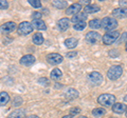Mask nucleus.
<instances>
[{
  "instance_id": "obj_1",
  "label": "nucleus",
  "mask_w": 127,
  "mask_h": 118,
  "mask_svg": "<svg viewBox=\"0 0 127 118\" xmlns=\"http://www.w3.org/2000/svg\"><path fill=\"white\" fill-rule=\"evenodd\" d=\"M118 26L117 19L111 18V17H105L101 20V27H103L105 31H112Z\"/></svg>"
},
{
  "instance_id": "obj_2",
  "label": "nucleus",
  "mask_w": 127,
  "mask_h": 118,
  "mask_svg": "<svg viewBox=\"0 0 127 118\" xmlns=\"http://www.w3.org/2000/svg\"><path fill=\"white\" fill-rule=\"evenodd\" d=\"M97 102L104 107H110L116 102V97L112 94H102L97 97Z\"/></svg>"
},
{
  "instance_id": "obj_3",
  "label": "nucleus",
  "mask_w": 127,
  "mask_h": 118,
  "mask_svg": "<svg viewBox=\"0 0 127 118\" xmlns=\"http://www.w3.org/2000/svg\"><path fill=\"white\" fill-rule=\"evenodd\" d=\"M123 74V68L121 65H112L107 72V77L110 80H117L119 79Z\"/></svg>"
},
{
  "instance_id": "obj_4",
  "label": "nucleus",
  "mask_w": 127,
  "mask_h": 118,
  "mask_svg": "<svg viewBox=\"0 0 127 118\" xmlns=\"http://www.w3.org/2000/svg\"><path fill=\"white\" fill-rule=\"evenodd\" d=\"M119 36H120V33L118 31H110V32H107L102 39L105 44H112L118 40Z\"/></svg>"
},
{
  "instance_id": "obj_5",
  "label": "nucleus",
  "mask_w": 127,
  "mask_h": 118,
  "mask_svg": "<svg viewBox=\"0 0 127 118\" xmlns=\"http://www.w3.org/2000/svg\"><path fill=\"white\" fill-rule=\"evenodd\" d=\"M63 60H64V57L58 53H51V54L47 55V61L52 65H56V64L62 63Z\"/></svg>"
},
{
  "instance_id": "obj_6",
  "label": "nucleus",
  "mask_w": 127,
  "mask_h": 118,
  "mask_svg": "<svg viewBox=\"0 0 127 118\" xmlns=\"http://www.w3.org/2000/svg\"><path fill=\"white\" fill-rule=\"evenodd\" d=\"M32 32H33V26H32V24L30 22L23 21L18 25V33L20 35L26 36V35H29Z\"/></svg>"
},
{
  "instance_id": "obj_7",
  "label": "nucleus",
  "mask_w": 127,
  "mask_h": 118,
  "mask_svg": "<svg viewBox=\"0 0 127 118\" xmlns=\"http://www.w3.org/2000/svg\"><path fill=\"white\" fill-rule=\"evenodd\" d=\"M88 80L93 85H100L103 82V76L98 72H91L88 75Z\"/></svg>"
},
{
  "instance_id": "obj_8",
  "label": "nucleus",
  "mask_w": 127,
  "mask_h": 118,
  "mask_svg": "<svg viewBox=\"0 0 127 118\" xmlns=\"http://www.w3.org/2000/svg\"><path fill=\"white\" fill-rule=\"evenodd\" d=\"M17 29V25L14 21H9V22H5L0 26V32L2 34H9V33H12Z\"/></svg>"
},
{
  "instance_id": "obj_9",
  "label": "nucleus",
  "mask_w": 127,
  "mask_h": 118,
  "mask_svg": "<svg viewBox=\"0 0 127 118\" xmlns=\"http://www.w3.org/2000/svg\"><path fill=\"white\" fill-rule=\"evenodd\" d=\"M35 60H36V58H35L33 55H31V54H29V55H25V56H22L21 58H20V64L21 65H25V66H30V65H32L35 62Z\"/></svg>"
},
{
  "instance_id": "obj_10",
  "label": "nucleus",
  "mask_w": 127,
  "mask_h": 118,
  "mask_svg": "<svg viewBox=\"0 0 127 118\" xmlns=\"http://www.w3.org/2000/svg\"><path fill=\"white\" fill-rule=\"evenodd\" d=\"M101 38H102L101 35L97 32H93V31L92 32H88L86 34V40L89 43H96Z\"/></svg>"
},
{
  "instance_id": "obj_11",
  "label": "nucleus",
  "mask_w": 127,
  "mask_h": 118,
  "mask_svg": "<svg viewBox=\"0 0 127 118\" xmlns=\"http://www.w3.org/2000/svg\"><path fill=\"white\" fill-rule=\"evenodd\" d=\"M112 15L116 18H120V19H124L127 17V7H118L112 11Z\"/></svg>"
},
{
  "instance_id": "obj_12",
  "label": "nucleus",
  "mask_w": 127,
  "mask_h": 118,
  "mask_svg": "<svg viewBox=\"0 0 127 118\" xmlns=\"http://www.w3.org/2000/svg\"><path fill=\"white\" fill-rule=\"evenodd\" d=\"M31 24H32V26H33V29H36L38 31L47 30V24L45 23V21L41 20V19H33Z\"/></svg>"
},
{
  "instance_id": "obj_13",
  "label": "nucleus",
  "mask_w": 127,
  "mask_h": 118,
  "mask_svg": "<svg viewBox=\"0 0 127 118\" xmlns=\"http://www.w3.org/2000/svg\"><path fill=\"white\" fill-rule=\"evenodd\" d=\"M81 10H82V4H79V3H73L72 5H70L68 7V10L66 11V14L74 16V15H76L77 13H79Z\"/></svg>"
},
{
  "instance_id": "obj_14",
  "label": "nucleus",
  "mask_w": 127,
  "mask_h": 118,
  "mask_svg": "<svg viewBox=\"0 0 127 118\" xmlns=\"http://www.w3.org/2000/svg\"><path fill=\"white\" fill-rule=\"evenodd\" d=\"M127 107L125 103H121V102H117L112 105V111L114 113H118V114H123L124 112H126Z\"/></svg>"
},
{
  "instance_id": "obj_15",
  "label": "nucleus",
  "mask_w": 127,
  "mask_h": 118,
  "mask_svg": "<svg viewBox=\"0 0 127 118\" xmlns=\"http://www.w3.org/2000/svg\"><path fill=\"white\" fill-rule=\"evenodd\" d=\"M26 111L25 110H21V109H18V110H15V111L11 112L9 115H7L6 118H26Z\"/></svg>"
},
{
  "instance_id": "obj_16",
  "label": "nucleus",
  "mask_w": 127,
  "mask_h": 118,
  "mask_svg": "<svg viewBox=\"0 0 127 118\" xmlns=\"http://www.w3.org/2000/svg\"><path fill=\"white\" fill-rule=\"evenodd\" d=\"M57 26L61 31H66L70 26V20L68 18H62L57 22Z\"/></svg>"
},
{
  "instance_id": "obj_17",
  "label": "nucleus",
  "mask_w": 127,
  "mask_h": 118,
  "mask_svg": "<svg viewBox=\"0 0 127 118\" xmlns=\"http://www.w3.org/2000/svg\"><path fill=\"white\" fill-rule=\"evenodd\" d=\"M87 19V14L86 13H83V12H79V13H77L76 15H74V16H72V18H71V21L76 23V22H79V21H85Z\"/></svg>"
},
{
  "instance_id": "obj_18",
  "label": "nucleus",
  "mask_w": 127,
  "mask_h": 118,
  "mask_svg": "<svg viewBox=\"0 0 127 118\" xmlns=\"http://www.w3.org/2000/svg\"><path fill=\"white\" fill-rule=\"evenodd\" d=\"M77 39L74 38V37H70V38H67L65 40V45L67 46L68 49H74L75 46L77 45Z\"/></svg>"
},
{
  "instance_id": "obj_19",
  "label": "nucleus",
  "mask_w": 127,
  "mask_h": 118,
  "mask_svg": "<svg viewBox=\"0 0 127 118\" xmlns=\"http://www.w3.org/2000/svg\"><path fill=\"white\" fill-rule=\"evenodd\" d=\"M32 40H33V42L36 45H40V44H42V43H43L45 39H43L42 34H40V33H35L33 35V39H32Z\"/></svg>"
},
{
  "instance_id": "obj_20",
  "label": "nucleus",
  "mask_w": 127,
  "mask_h": 118,
  "mask_svg": "<svg viewBox=\"0 0 127 118\" xmlns=\"http://www.w3.org/2000/svg\"><path fill=\"white\" fill-rule=\"evenodd\" d=\"M100 11V6H97L96 4H88L85 6V13L86 14H92V13H96Z\"/></svg>"
},
{
  "instance_id": "obj_21",
  "label": "nucleus",
  "mask_w": 127,
  "mask_h": 118,
  "mask_svg": "<svg viewBox=\"0 0 127 118\" xmlns=\"http://www.w3.org/2000/svg\"><path fill=\"white\" fill-rule=\"evenodd\" d=\"M65 96L68 98V99H74V98L78 97V92L75 89H69L68 91L65 93Z\"/></svg>"
},
{
  "instance_id": "obj_22",
  "label": "nucleus",
  "mask_w": 127,
  "mask_h": 118,
  "mask_svg": "<svg viewBox=\"0 0 127 118\" xmlns=\"http://www.w3.org/2000/svg\"><path fill=\"white\" fill-rule=\"evenodd\" d=\"M10 101V95L6 92H1L0 93V105H5L7 102Z\"/></svg>"
},
{
  "instance_id": "obj_23",
  "label": "nucleus",
  "mask_w": 127,
  "mask_h": 118,
  "mask_svg": "<svg viewBox=\"0 0 127 118\" xmlns=\"http://www.w3.org/2000/svg\"><path fill=\"white\" fill-rule=\"evenodd\" d=\"M63 76V72L59 69H54L52 72H51L50 74V77L52 78L53 80H58V79H61V77Z\"/></svg>"
},
{
  "instance_id": "obj_24",
  "label": "nucleus",
  "mask_w": 127,
  "mask_h": 118,
  "mask_svg": "<svg viewBox=\"0 0 127 118\" xmlns=\"http://www.w3.org/2000/svg\"><path fill=\"white\" fill-rule=\"evenodd\" d=\"M89 27L91 29H100L101 27V20L100 19H93V20H90L89 21Z\"/></svg>"
},
{
  "instance_id": "obj_25",
  "label": "nucleus",
  "mask_w": 127,
  "mask_h": 118,
  "mask_svg": "<svg viewBox=\"0 0 127 118\" xmlns=\"http://www.w3.org/2000/svg\"><path fill=\"white\" fill-rule=\"evenodd\" d=\"M87 26L86 22L85 21H79V22H76L73 24V29L76 30V31H83L85 30V27Z\"/></svg>"
},
{
  "instance_id": "obj_26",
  "label": "nucleus",
  "mask_w": 127,
  "mask_h": 118,
  "mask_svg": "<svg viewBox=\"0 0 127 118\" xmlns=\"http://www.w3.org/2000/svg\"><path fill=\"white\" fill-rule=\"evenodd\" d=\"M105 113H106L105 109H103V108H97V109H94L93 111H92V115H93L94 117H101V116L104 115Z\"/></svg>"
},
{
  "instance_id": "obj_27",
  "label": "nucleus",
  "mask_w": 127,
  "mask_h": 118,
  "mask_svg": "<svg viewBox=\"0 0 127 118\" xmlns=\"http://www.w3.org/2000/svg\"><path fill=\"white\" fill-rule=\"evenodd\" d=\"M53 5L57 9H65L67 6V1H63V0H57V1H53Z\"/></svg>"
},
{
  "instance_id": "obj_28",
  "label": "nucleus",
  "mask_w": 127,
  "mask_h": 118,
  "mask_svg": "<svg viewBox=\"0 0 127 118\" xmlns=\"http://www.w3.org/2000/svg\"><path fill=\"white\" fill-rule=\"evenodd\" d=\"M29 3L33 7H35V9H39V7H41V2L39 1V0H29Z\"/></svg>"
},
{
  "instance_id": "obj_29",
  "label": "nucleus",
  "mask_w": 127,
  "mask_h": 118,
  "mask_svg": "<svg viewBox=\"0 0 127 118\" xmlns=\"http://www.w3.org/2000/svg\"><path fill=\"white\" fill-rule=\"evenodd\" d=\"M38 83L43 85V86H46V85H49L50 84V81H49V79H48L47 77H40L38 79Z\"/></svg>"
},
{
  "instance_id": "obj_30",
  "label": "nucleus",
  "mask_w": 127,
  "mask_h": 118,
  "mask_svg": "<svg viewBox=\"0 0 127 118\" xmlns=\"http://www.w3.org/2000/svg\"><path fill=\"white\" fill-rule=\"evenodd\" d=\"M9 7V2L5 0H0V10H6Z\"/></svg>"
},
{
  "instance_id": "obj_31",
  "label": "nucleus",
  "mask_w": 127,
  "mask_h": 118,
  "mask_svg": "<svg viewBox=\"0 0 127 118\" xmlns=\"http://www.w3.org/2000/svg\"><path fill=\"white\" fill-rule=\"evenodd\" d=\"M119 51L118 50H110L109 51V56H111V57H118L119 56Z\"/></svg>"
},
{
  "instance_id": "obj_32",
  "label": "nucleus",
  "mask_w": 127,
  "mask_h": 118,
  "mask_svg": "<svg viewBox=\"0 0 127 118\" xmlns=\"http://www.w3.org/2000/svg\"><path fill=\"white\" fill-rule=\"evenodd\" d=\"M79 112H81V109H79V108H72V109L70 110V114H71V116L75 115V114H78Z\"/></svg>"
},
{
  "instance_id": "obj_33",
  "label": "nucleus",
  "mask_w": 127,
  "mask_h": 118,
  "mask_svg": "<svg viewBox=\"0 0 127 118\" xmlns=\"http://www.w3.org/2000/svg\"><path fill=\"white\" fill-rule=\"evenodd\" d=\"M125 41H127V32L123 34L120 38V42H125Z\"/></svg>"
},
{
  "instance_id": "obj_34",
  "label": "nucleus",
  "mask_w": 127,
  "mask_h": 118,
  "mask_svg": "<svg viewBox=\"0 0 127 118\" xmlns=\"http://www.w3.org/2000/svg\"><path fill=\"white\" fill-rule=\"evenodd\" d=\"M40 16H41L40 13L36 12V13H34V14H33V16H32V17H33L34 19H40Z\"/></svg>"
},
{
  "instance_id": "obj_35",
  "label": "nucleus",
  "mask_w": 127,
  "mask_h": 118,
  "mask_svg": "<svg viewBox=\"0 0 127 118\" xmlns=\"http://www.w3.org/2000/svg\"><path fill=\"white\" fill-rule=\"evenodd\" d=\"M76 54H77L76 52H73V53H68V54H67V56H68V57H74Z\"/></svg>"
},
{
  "instance_id": "obj_36",
  "label": "nucleus",
  "mask_w": 127,
  "mask_h": 118,
  "mask_svg": "<svg viewBox=\"0 0 127 118\" xmlns=\"http://www.w3.org/2000/svg\"><path fill=\"white\" fill-rule=\"evenodd\" d=\"M26 118H40V117H38V116H36V115H30V116H28V117H26Z\"/></svg>"
},
{
  "instance_id": "obj_37",
  "label": "nucleus",
  "mask_w": 127,
  "mask_h": 118,
  "mask_svg": "<svg viewBox=\"0 0 127 118\" xmlns=\"http://www.w3.org/2000/svg\"><path fill=\"white\" fill-rule=\"evenodd\" d=\"M63 118H73V116H71V115H66V116H64Z\"/></svg>"
},
{
  "instance_id": "obj_38",
  "label": "nucleus",
  "mask_w": 127,
  "mask_h": 118,
  "mask_svg": "<svg viewBox=\"0 0 127 118\" xmlns=\"http://www.w3.org/2000/svg\"><path fill=\"white\" fill-rule=\"evenodd\" d=\"M120 4H121V5H125V4H127V2H123V1H121V2H120Z\"/></svg>"
},
{
  "instance_id": "obj_39",
  "label": "nucleus",
  "mask_w": 127,
  "mask_h": 118,
  "mask_svg": "<svg viewBox=\"0 0 127 118\" xmlns=\"http://www.w3.org/2000/svg\"><path fill=\"white\" fill-rule=\"evenodd\" d=\"M124 101H125V102H127V95L124 97Z\"/></svg>"
},
{
  "instance_id": "obj_40",
  "label": "nucleus",
  "mask_w": 127,
  "mask_h": 118,
  "mask_svg": "<svg viewBox=\"0 0 127 118\" xmlns=\"http://www.w3.org/2000/svg\"><path fill=\"white\" fill-rule=\"evenodd\" d=\"M77 118H88V117H86V116H79V117H77Z\"/></svg>"
},
{
  "instance_id": "obj_41",
  "label": "nucleus",
  "mask_w": 127,
  "mask_h": 118,
  "mask_svg": "<svg viewBox=\"0 0 127 118\" xmlns=\"http://www.w3.org/2000/svg\"><path fill=\"white\" fill-rule=\"evenodd\" d=\"M125 49H126V52H127V41H126V46H125Z\"/></svg>"
},
{
  "instance_id": "obj_42",
  "label": "nucleus",
  "mask_w": 127,
  "mask_h": 118,
  "mask_svg": "<svg viewBox=\"0 0 127 118\" xmlns=\"http://www.w3.org/2000/svg\"><path fill=\"white\" fill-rule=\"evenodd\" d=\"M126 116H127V110H126Z\"/></svg>"
}]
</instances>
